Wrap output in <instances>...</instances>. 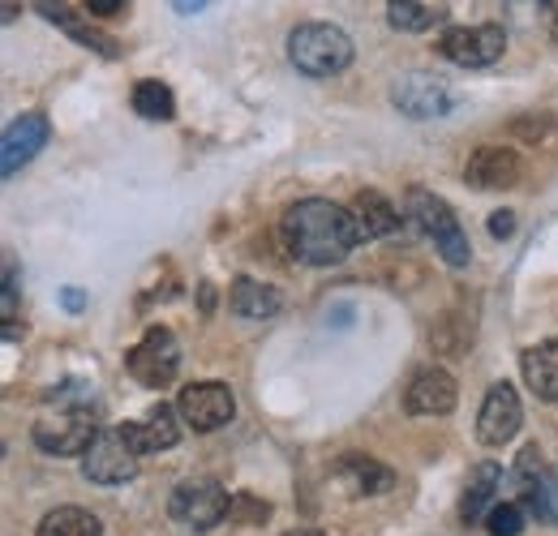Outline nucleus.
<instances>
[{
  "label": "nucleus",
  "instance_id": "nucleus-1",
  "mask_svg": "<svg viewBox=\"0 0 558 536\" xmlns=\"http://www.w3.org/2000/svg\"><path fill=\"white\" fill-rule=\"evenodd\" d=\"M283 245L305 267H340L352 249L361 245L356 219L331 198H301L283 210Z\"/></svg>",
  "mask_w": 558,
  "mask_h": 536
},
{
  "label": "nucleus",
  "instance_id": "nucleus-2",
  "mask_svg": "<svg viewBox=\"0 0 558 536\" xmlns=\"http://www.w3.org/2000/svg\"><path fill=\"white\" fill-rule=\"evenodd\" d=\"M404 215L413 219L417 232H425V236L434 241V249H438V258H442L447 267H456V270L469 267L473 245H469V232H464L460 215L451 210V202L438 198V194H429V190H409Z\"/></svg>",
  "mask_w": 558,
  "mask_h": 536
},
{
  "label": "nucleus",
  "instance_id": "nucleus-3",
  "mask_svg": "<svg viewBox=\"0 0 558 536\" xmlns=\"http://www.w3.org/2000/svg\"><path fill=\"white\" fill-rule=\"evenodd\" d=\"M288 61L305 77H336L352 65L349 31H340L331 22H301L288 35Z\"/></svg>",
  "mask_w": 558,
  "mask_h": 536
},
{
  "label": "nucleus",
  "instance_id": "nucleus-4",
  "mask_svg": "<svg viewBox=\"0 0 558 536\" xmlns=\"http://www.w3.org/2000/svg\"><path fill=\"white\" fill-rule=\"evenodd\" d=\"M99 434H104V429H99V421H95L90 403H82V407H57V412H44V416L35 421V429H31L35 447H39L44 455H57V460L86 455V451L95 447V438H99Z\"/></svg>",
  "mask_w": 558,
  "mask_h": 536
},
{
  "label": "nucleus",
  "instance_id": "nucleus-5",
  "mask_svg": "<svg viewBox=\"0 0 558 536\" xmlns=\"http://www.w3.org/2000/svg\"><path fill=\"white\" fill-rule=\"evenodd\" d=\"M168 515L185 528V533H215L228 515H232V498L219 480L207 476H194V480H181L168 498Z\"/></svg>",
  "mask_w": 558,
  "mask_h": 536
},
{
  "label": "nucleus",
  "instance_id": "nucleus-6",
  "mask_svg": "<svg viewBox=\"0 0 558 536\" xmlns=\"http://www.w3.org/2000/svg\"><path fill=\"white\" fill-rule=\"evenodd\" d=\"M125 369H130V378H134L138 387L159 391V387H168V382L177 378V369H181V343H177V336H172L168 327H150V331L130 348Z\"/></svg>",
  "mask_w": 558,
  "mask_h": 536
},
{
  "label": "nucleus",
  "instance_id": "nucleus-7",
  "mask_svg": "<svg viewBox=\"0 0 558 536\" xmlns=\"http://www.w3.org/2000/svg\"><path fill=\"white\" fill-rule=\"evenodd\" d=\"M138 464L142 451L130 442V434L121 425V429H104L95 438V447L82 455V476L95 480V485H125V480L138 476Z\"/></svg>",
  "mask_w": 558,
  "mask_h": 536
},
{
  "label": "nucleus",
  "instance_id": "nucleus-8",
  "mask_svg": "<svg viewBox=\"0 0 558 536\" xmlns=\"http://www.w3.org/2000/svg\"><path fill=\"white\" fill-rule=\"evenodd\" d=\"M438 52L460 69H489L494 61H502V52H507V31L498 22L451 26V31H442Z\"/></svg>",
  "mask_w": 558,
  "mask_h": 536
},
{
  "label": "nucleus",
  "instance_id": "nucleus-9",
  "mask_svg": "<svg viewBox=\"0 0 558 536\" xmlns=\"http://www.w3.org/2000/svg\"><path fill=\"white\" fill-rule=\"evenodd\" d=\"M391 103L409 121H438V117H451L456 90L438 73H404L391 82Z\"/></svg>",
  "mask_w": 558,
  "mask_h": 536
},
{
  "label": "nucleus",
  "instance_id": "nucleus-10",
  "mask_svg": "<svg viewBox=\"0 0 558 536\" xmlns=\"http://www.w3.org/2000/svg\"><path fill=\"white\" fill-rule=\"evenodd\" d=\"M177 412H181V421H185L190 429L215 434V429H223V425L236 416V395H232L228 382H194V387L181 391Z\"/></svg>",
  "mask_w": 558,
  "mask_h": 536
},
{
  "label": "nucleus",
  "instance_id": "nucleus-11",
  "mask_svg": "<svg viewBox=\"0 0 558 536\" xmlns=\"http://www.w3.org/2000/svg\"><path fill=\"white\" fill-rule=\"evenodd\" d=\"M464 181L473 190H515L524 181V159L515 155V146H477L464 163Z\"/></svg>",
  "mask_w": 558,
  "mask_h": 536
},
{
  "label": "nucleus",
  "instance_id": "nucleus-12",
  "mask_svg": "<svg viewBox=\"0 0 558 536\" xmlns=\"http://www.w3.org/2000/svg\"><path fill=\"white\" fill-rule=\"evenodd\" d=\"M48 137H52V125L44 112H22L0 137V176H17L48 146Z\"/></svg>",
  "mask_w": 558,
  "mask_h": 536
},
{
  "label": "nucleus",
  "instance_id": "nucleus-13",
  "mask_svg": "<svg viewBox=\"0 0 558 536\" xmlns=\"http://www.w3.org/2000/svg\"><path fill=\"white\" fill-rule=\"evenodd\" d=\"M524 425V407H520V395L511 382H494L489 387L486 403L477 412V438L486 447H507Z\"/></svg>",
  "mask_w": 558,
  "mask_h": 536
},
{
  "label": "nucleus",
  "instance_id": "nucleus-14",
  "mask_svg": "<svg viewBox=\"0 0 558 536\" xmlns=\"http://www.w3.org/2000/svg\"><path fill=\"white\" fill-rule=\"evenodd\" d=\"M456 400H460L456 378L442 365H429V369L413 374V382L404 391V412L409 416H447L456 407Z\"/></svg>",
  "mask_w": 558,
  "mask_h": 536
},
{
  "label": "nucleus",
  "instance_id": "nucleus-15",
  "mask_svg": "<svg viewBox=\"0 0 558 536\" xmlns=\"http://www.w3.org/2000/svg\"><path fill=\"white\" fill-rule=\"evenodd\" d=\"M130 442L138 447L142 455H155V451H172L181 442V412L172 403H155L142 421L125 425Z\"/></svg>",
  "mask_w": 558,
  "mask_h": 536
},
{
  "label": "nucleus",
  "instance_id": "nucleus-16",
  "mask_svg": "<svg viewBox=\"0 0 558 536\" xmlns=\"http://www.w3.org/2000/svg\"><path fill=\"white\" fill-rule=\"evenodd\" d=\"M228 309L236 318H245V322H267V318H276L279 309H283V296L271 283H258V279L241 275L232 283V292H228Z\"/></svg>",
  "mask_w": 558,
  "mask_h": 536
},
{
  "label": "nucleus",
  "instance_id": "nucleus-17",
  "mask_svg": "<svg viewBox=\"0 0 558 536\" xmlns=\"http://www.w3.org/2000/svg\"><path fill=\"white\" fill-rule=\"evenodd\" d=\"M502 489V468L494 464V460H482L477 468L469 472V480H464V494H460V520L464 524H482L489 511V502H494V494Z\"/></svg>",
  "mask_w": 558,
  "mask_h": 536
},
{
  "label": "nucleus",
  "instance_id": "nucleus-18",
  "mask_svg": "<svg viewBox=\"0 0 558 536\" xmlns=\"http://www.w3.org/2000/svg\"><path fill=\"white\" fill-rule=\"evenodd\" d=\"M352 219H356V232L361 241H378V236H396L400 232V210L383 198L378 190H361L352 198Z\"/></svg>",
  "mask_w": 558,
  "mask_h": 536
},
{
  "label": "nucleus",
  "instance_id": "nucleus-19",
  "mask_svg": "<svg viewBox=\"0 0 558 536\" xmlns=\"http://www.w3.org/2000/svg\"><path fill=\"white\" fill-rule=\"evenodd\" d=\"M524 382L533 387V395L546 403H558V339H546V343H533L524 356Z\"/></svg>",
  "mask_w": 558,
  "mask_h": 536
},
{
  "label": "nucleus",
  "instance_id": "nucleus-20",
  "mask_svg": "<svg viewBox=\"0 0 558 536\" xmlns=\"http://www.w3.org/2000/svg\"><path fill=\"white\" fill-rule=\"evenodd\" d=\"M336 472L349 480L352 494H365V498H374V494H387L391 485H396V472L387 468V464H378V460H369V455H344Z\"/></svg>",
  "mask_w": 558,
  "mask_h": 536
},
{
  "label": "nucleus",
  "instance_id": "nucleus-21",
  "mask_svg": "<svg viewBox=\"0 0 558 536\" xmlns=\"http://www.w3.org/2000/svg\"><path fill=\"white\" fill-rule=\"evenodd\" d=\"M35 536H104V524L86 507H57L39 520Z\"/></svg>",
  "mask_w": 558,
  "mask_h": 536
},
{
  "label": "nucleus",
  "instance_id": "nucleus-22",
  "mask_svg": "<svg viewBox=\"0 0 558 536\" xmlns=\"http://www.w3.org/2000/svg\"><path fill=\"white\" fill-rule=\"evenodd\" d=\"M387 22L396 31H429L438 22H447V4H425V0H391L387 4Z\"/></svg>",
  "mask_w": 558,
  "mask_h": 536
},
{
  "label": "nucleus",
  "instance_id": "nucleus-23",
  "mask_svg": "<svg viewBox=\"0 0 558 536\" xmlns=\"http://www.w3.org/2000/svg\"><path fill=\"white\" fill-rule=\"evenodd\" d=\"M134 112L142 121H172L177 117V99H172V90L163 82L146 77V82L134 86Z\"/></svg>",
  "mask_w": 558,
  "mask_h": 536
},
{
  "label": "nucleus",
  "instance_id": "nucleus-24",
  "mask_svg": "<svg viewBox=\"0 0 558 536\" xmlns=\"http://www.w3.org/2000/svg\"><path fill=\"white\" fill-rule=\"evenodd\" d=\"M35 9H39V13L48 17V22H57V26L65 31V35H73V39H77L82 48H95V52H104V57H117L112 39H104V35H99V31H90V26H82V22H77L73 13H65L61 4H35Z\"/></svg>",
  "mask_w": 558,
  "mask_h": 536
},
{
  "label": "nucleus",
  "instance_id": "nucleus-25",
  "mask_svg": "<svg viewBox=\"0 0 558 536\" xmlns=\"http://www.w3.org/2000/svg\"><path fill=\"white\" fill-rule=\"evenodd\" d=\"M524 502H529V511L537 515V520H546V524H558V472L546 468L537 476V485L529 489V494H520Z\"/></svg>",
  "mask_w": 558,
  "mask_h": 536
},
{
  "label": "nucleus",
  "instance_id": "nucleus-26",
  "mask_svg": "<svg viewBox=\"0 0 558 536\" xmlns=\"http://www.w3.org/2000/svg\"><path fill=\"white\" fill-rule=\"evenodd\" d=\"M489 536H520L524 533V507L520 502H498L486 515Z\"/></svg>",
  "mask_w": 558,
  "mask_h": 536
},
{
  "label": "nucleus",
  "instance_id": "nucleus-27",
  "mask_svg": "<svg viewBox=\"0 0 558 536\" xmlns=\"http://www.w3.org/2000/svg\"><path fill=\"white\" fill-rule=\"evenodd\" d=\"M271 515V507L263 502V498H254V494H232V520L236 524H263Z\"/></svg>",
  "mask_w": 558,
  "mask_h": 536
},
{
  "label": "nucleus",
  "instance_id": "nucleus-28",
  "mask_svg": "<svg viewBox=\"0 0 558 536\" xmlns=\"http://www.w3.org/2000/svg\"><path fill=\"white\" fill-rule=\"evenodd\" d=\"M511 232H515V215H511V210H494V215H489V236H494V241H507Z\"/></svg>",
  "mask_w": 558,
  "mask_h": 536
},
{
  "label": "nucleus",
  "instance_id": "nucleus-29",
  "mask_svg": "<svg viewBox=\"0 0 558 536\" xmlns=\"http://www.w3.org/2000/svg\"><path fill=\"white\" fill-rule=\"evenodd\" d=\"M121 9H125V0H86V13H95V17H112Z\"/></svg>",
  "mask_w": 558,
  "mask_h": 536
},
{
  "label": "nucleus",
  "instance_id": "nucleus-30",
  "mask_svg": "<svg viewBox=\"0 0 558 536\" xmlns=\"http://www.w3.org/2000/svg\"><path fill=\"white\" fill-rule=\"evenodd\" d=\"M61 305H65L70 314H82V309H86V292H82V288H65V292H61Z\"/></svg>",
  "mask_w": 558,
  "mask_h": 536
},
{
  "label": "nucleus",
  "instance_id": "nucleus-31",
  "mask_svg": "<svg viewBox=\"0 0 558 536\" xmlns=\"http://www.w3.org/2000/svg\"><path fill=\"white\" fill-rule=\"evenodd\" d=\"M546 9H550V35L558 39V4H546Z\"/></svg>",
  "mask_w": 558,
  "mask_h": 536
},
{
  "label": "nucleus",
  "instance_id": "nucleus-32",
  "mask_svg": "<svg viewBox=\"0 0 558 536\" xmlns=\"http://www.w3.org/2000/svg\"><path fill=\"white\" fill-rule=\"evenodd\" d=\"M283 536H327V533H318V528H292V533H283Z\"/></svg>",
  "mask_w": 558,
  "mask_h": 536
}]
</instances>
